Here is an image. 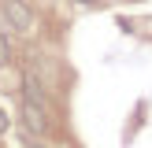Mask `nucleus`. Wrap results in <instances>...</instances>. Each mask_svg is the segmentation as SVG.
I'll use <instances>...</instances> for the list:
<instances>
[{
    "mask_svg": "<svg viewBox=\"0 0 152 148\" xmlns=\"http://www.w3.org/2000/svg\"><path fill=\"white\" fill-rule=\"evenodd\" d=\"M74 4H78V7H96L100 0H74Z\"/></svg>",
    "mask_w": 152,
    "mask_h": 148,
    "instance_id": "0eeeda50",
    "label": "nucleus"
},
{
    "mask_svg": "<svg viewBox=\"0 0 152 148\" xmlns=\"http://www.w3.org/2000/svg\"><path fill=\"white\" fill-rule=\"evenodd\" d=\"M19 85H22V100H26V104L48 107V89H45V81H41V74H37V70H30V67H26Z\"/></svg>",
    "mask_w": 152,
    "mask_h": 148,
    "instance_id": "7ed1b4c3",
    "label": "nucleus"
},
{
    "mask_svg": "<svg viewBox=\"0 0 152 148\" xmlns=\"http://www.w3.org/2000/svg\"><path fill=\"white\" fill-rule=\"evenodd\" d=\"M26 148H48V144H45L41 137H26Z\"/></svg>",
    "mask_w": 152,
    "mask_h": 148,
    "instance_id": "423d86ee",
    "label": "nucleus"
},
{
    "mask_svg": "<svg viewBox=\"0 0 152 148\" xmlns=\"http://www.w3.org/2000/svg\"><path fill=\"white\" fill-rule=\"evenodd\" d=\"M19 118H22V130H26L30 137H45V133L52 130V122H48V107H37V104H26V100H22Z\"/></svg>",
    "mask_w": 152,
    "mask_h": 148,
    "instance_id": "f03ea898",
    "label": "nucleus"
},
{
    "mask_svg": "<svg viewBox=\"0 0 152 148\" xmlns=\"http://www.w3.org/2000/svg\"><path fill=\"white\" fill-rule=\"evenodd\" d=\"M7 126H11V118H7V111L0 107V137H4V133H7Z\"/></svg>",
    "mask_w": 152,
    "mask_h": 148,
    "instance_id": "39448f33",
    "label": "nucleus"
},
{
    "mask_svg": "<svg viewBox=\"0 0 152 148\" xmlns=\"http://www.w3.org/2000/svg\"><path fill=\"white\" fill-rule=\"evenodd\" d=\"M11 63H15V41H11L7 30H0V70L11 67Z\"/></svg>",
    "mask_w": 152,
    "mask_h": 148,
    "instance_id": "20e7f679",
    "label": "nucleus"
},
{
    "mask_svg": "<svg viewBox=\"0 0 152 148\" xmlns=\"http://www.w3.org/2000/svg\"><path fill=\"white\" fill-rule=\"evenodd\" d=\"M0 11H4L7 26H11L15 33H30V30H34V7H30L26 0H0Z\"/></svg>",
    "mask_w": 152,
    "mask_h": 148,
    "instance_id": "f257e3e1",
    "label": "nucleus"
}]
</instances>
